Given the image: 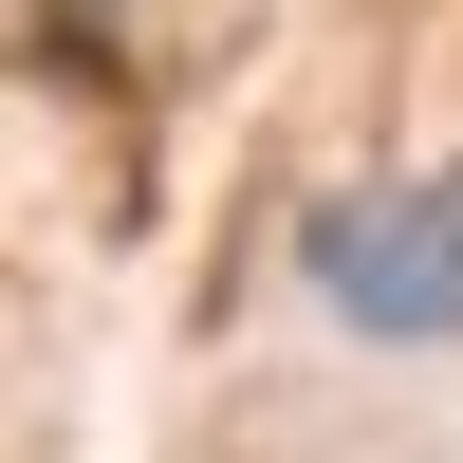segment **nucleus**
Masks as SVG:
<instances>
[{"instance_id":"f257e3e1","label":"nucleus","mask_w":463,"mask_h":463,"mask_svg":"<svg viewBox=\"0 0 463 463\" xmlns=\"http://www.w3.org/2000/svg\"><path fill=\"white\" fill-rule=\"evenodd\" d=\"M297 279H316V316L353 334H463V167H408V185H334L316 222H297Z\"/></svg>"}]
</instances>
